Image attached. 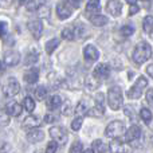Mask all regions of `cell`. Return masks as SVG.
Returning a JSON list of instances; mask_svg holds the SVG:
<instances>
[{
  "instance_id": "1",
  "label": "cell",
  "mask_w": 153,
  "mask_h": 153,
  "mask_svg": "<svg viewBox=\"0 0 153 153\" xmlns=\"http://www.w3.org/2000/svg\"><path fill=\"white\" fill-rule=\"evenodd\" d=\"M152 56V46L146 42H140L137 46L134 47L132 54L133 62L136 65H143L146 61H149Z\"/></svg>"
},
{
  "instance_id": "2",
  "label": "cell",
  "mask_w": 153,
  "mask_h": 153,
  "mask_svg": "<svg viewBox=\"0 0 153 153\" xmlns=\"http://www.w3.org/2000/svg\"><path fill=\"white\" fill-rule=\"evenodd\" d=\"M108 103L111 110H118V109L122 108V105H124V97H122V91L118 86H114L109 89Z\"/></svg>"
},
{
  "instance_id": "3",
  "label": "cell",
  "mask_w": 153,
  "mask_h": 153,
  "mask_svg": "<svg viewBox=\"0 0 153 153\" xmlns=\"http://www.w3.org/2000/svg\"><path fill=\"white\" fill-rule=\"evenodd\" d=\"M146 86H148V79L143 75L138 76L136 83L128 90V98H130V100H138V98L143 95V93H144V90L146 89Z\"/></svg>"
},
{
  "instance_id": "4",
  "label": "cell",
  "mask_w": 153,
  "mask_h": 153,
  "mask_svg": "<svg viewBox=\"0 0 153 153\" xmlns=\"http://www.w3.org/2000/svg\"><path fill=\"white\" fill-rule=\"evenodd\" d=\"M126 129H125V124L120 120L117 121H111L110 124L106 126L105 129V134L109 138H116V137H121L122 134H125Z\"/></svg>"
},
{
  "instance_id": "5",
  "label": "cell",
  "mask_w": 153,
  "mask_h": 153,
  "mask_svg": "<svg viewBox=\"0 0 153 153\" xmlns=\"http://www.w3.org/2000/svg\"><path fill=\"white\" fill-rule=\"evenodd\" d=\"M1 91H3V94L7 95V97H13V95H16L20 91V83H19L13 76H10V78H7L3 82Z\"/></svg>"
},
{
  "instance_id": "6",
  "label": "cell",
  "mask_w": 153,
  "mask_h": 153,
  "mask_svg": "<svg viewBox=\"0 0 153 153\" xmlns=\"http://www.w3.org/2000/svg\"><path fill=\"white\" fill-rule=\"evenodd\" d=\"M50 136L54 141L59 144L61 146L66 145L67 140H69V136H67V132L63 126H53L50 128Z\"/></svg>"
},
{
  "instance_id": "7",
  "label": "cell",
  "mask_w": 153,
  "mask_h": 153,
  "mask_svg": "<svg viewBox=\"0 0 153 153\" xmlns=\"http://www.w3.org/2000/svg\"><path fill=\"white\" fill-rule=\"evenodd\" d=\"M83 34V28L79 26H74V27H67L62 31V38L66 40H76L82 36Z\"/></svg>"
},
{
  "instance_id": "8",
  "label": "cell",
  "mask_w": 153,
  "mask_h": 153,
  "mask_svg": "<svg viewBox=\"0 0 153 153\" xmlns=\"http://www.w3.org/2000/svg\"><path fill=\"white\" fill-rule=\"evenodd\" d=\"M110 66L106 63H100L95 66V69L93 70V75L98 79V81H105V79L109 78L110 75Z\"/></svg>"
},
{
  "instance_id": "9",
  "label": "cell",
  "mask_w": 153,
  "mask_h": 153,
  "mask_svg": "<svg viewBox=\"0 0 153 153\" xmlns=\"http://www.w3.org/2000/svg\"><path fill=\"white\" fill-rule=\"evenodd\" d=\"M143 133H141V128L137 126V125H132L129 129L125 132V141L128 144H132V143H136L138 138H141Z\"/></svg>"
},
{
  "instance_id": "10",
  "label": "cell",
  "mask_w": 153,
  "mask_h": 153,
  "mask_svg": "<svg viewBox=\"0 0 153 153\" xmlns=\"http://www.w3.org/2000/svg\"><path fill=\"white\" fill-rule=\"evenodd\" d=\"M106 11H108L109 15L114 16V18H117V16L121 15L122 12V4L120 0H109L108 4H106Z\"/></svg>"
},
{
  "instance_id": "11",
  "label": "cell",
  "mask_w": 153,
  "mask_h": 153,
  "mask_svg": "<svg viewBox=\"0 0 153 153\" xmlns=\"http://www.w3.org/2000/svg\"><path fill=\"white\" fill-rule=\"evenodd\" d=\"M27 27H28V31L31 32L32 36H34L35 39H39L40 35H42V32H43L42 22H40L39 19H36V20H31V22H28Z\"/></svg>"
},
{
  "instance_id": "12",
  "label": "cell",
  "mask_w": 153,
  "mask_h": 153,
  "mask_svg": "<svg viewBox=\"0 0 153 153\" xmlns=\"http://www.w3.org/2000/svg\"><path fill=\"white\" fill-rule=\"evenodd\" d=\"M20 62V53L15 50H10L4 54V63L7 66H16Z\"/></svg>"
},
{
  "instance_id": "13",
  "label": "cell",
  "mask_w": 153,
  "mask_h": 153,
  "mask_svg": "<svg viewBox=\"0 0 153 153\" xmlns=\"http://www.w3.org/2000/svg\"><path fill=\"white\" fill-rule=\"evenodd\" d=\"M109 151L114 153H122V152H129L130 149L126 146V144H124V141L120 140V137H116L109 144Z\"/></svg>"
},
{
  "instance_id": "14",
  "label": "cell",
  "mask_w": 153,
  "mask_h": 153,
  "mask_svg": "<svg viewBox=\"0 0 153 153\" xmlns=\"http://www.w3.org/2000/svg\"><path fill=\"white\" fill-rule=\"evenodd\" d=\"M71 13H73L71 7L67 5L66 3H59V4L56 5V15H58V18L61 19V20L69 19L70 16H71Z\"/></svg>"
},
{
  "instance_id": "15",
  "label": "cell",
  "mask_w": 153,
  "mask_h": 153,
  "mask_svg": "<svg viewBox=\"0 0 153 153\" xmlns=\"http://www.w3.org/2000/svg\"><path fill=\"white\" fill-rule=\"evenodd\" d=\"M83 56L86 61L89 62H95L100 58V51L97 50V47L93 45H87L83 50Z\"/></svg>"
},
{
  "instance_id": "16",
  "label": "cell",
  "mask_w": 153,
  "mask_h": 153,
  "mask_svg": "<svg viewBox=\"0 0 153 153\" xmlns=\"http://www.w3.org/2000/svg\"><path fill=\"white\" fill-rule=\"evenodd\" d=\"M45 138V132L38 128H32V129H28V133H27V140L32 144H36L39 141H42Z\"/></svg>"
},
{
  "instance_id": "17",
  "label": "cell",
  "mask_w": 153,
  "mask_h": 153,
  "mask_svg": "<svg viewBox=\"0 0 153 153\" xmlns=\"http://www.w3.org/2000/svg\"><path fill=\"white\" fill-rule=\"evenodd\" d=\"M100 11H101L100 0H89V1H87V4H86V11H85V15H86L87 18H90V16L98 13Z\"/></svg>"
},
{
  "instance_id": "18",
  "label": "cell",
  "mask_w": 153,
  "mask_h": 153,
  "mask_svg": "<svg viewBox=\"0 0 153 153\" xmlns=\"http://www.w3.org/2000/svg\"><path fill=\"white\" fill-rule=\"evenodd\" d=\"M62 105H63V101H62L61 95H58V94L51 95L47 101V108L50 109L51 111H56L58 109L62 108Z\"/></svg>"
},
{
  "instance_id": "19",
  "label": "cell",
  "mask_w": 153,
  "mask_h": 153,
  "mask_svg": "<svg viewBox=\"0 0 153 153\" xmlns=\"http://www.w3.org/2000/svg\"><path fill=\"white\" fill-rule=\"evenodd\" d=\"M23 78L27 83H30V85L35 83V82L39 79V69H36V67H31V69H28L26 73H24Z\"/></svg>"
},
{
  "instance_id": "20",
  "label": "cell",
  "mask_w": 153,
  "mask_h": 153,
  "mask_svg": "<svg viewBox=\"0 0 153 153\" xmlns=\"http://www.w3.org/2000/svg\"><path fill=\"white\" fill-rule=\"evenodd\" d=\"M39 125H40V118L39 117L30 114V116H27L26 118H24L22 126H23L24 129H32V128H38Z\"/></svg>"
},
{
  "instance_id": "21",
  "label": "cell",
  "mask_w": 153,
  "mask_h": 153,
  "mask_svg": "<svg viewBox=\"0 0 153 153\" xmlns=\"http://www.w3.org/2000/svg\"><path fill=\"white\" fill-rule=\"evenodd\" d=\"M89 20L91 22L93 26H95V27H102V26H105V24H108L109 19L106 18L105 15H101V13L98 12V13H95V15L90 16Z\"/></svg>"
},
{
  "instance_id": "22",
  "label": "cell",
  "mask_w": 153,
  "mask_h": 153,
  "mask_svg": "<svg viewBox=\"0 0 153 153\" xmlns=\"http://www.w3.org/2000/svg\"><path fill=\"white\" fill-rule=\"evenodd\" d=\"M39 61V53H38L35 48H32L31 51H28L26 55V59H24V63L28 66V65H34Z\"/></svg>"
},
{
  "instance_id": "23",
  "label": "cell",
  "mask_w": 153,
  "mask_h": 153,
  "mask_svg": "<svg viewBox=\"0 0 153 153\" xmlns=\"http://www.w3.org/2000/svg\"><path fill=\"white\" fill-rule=\"evenodd\" d=\"M7 110H8V113L11 114V117H19L22 114V111H23V106L18 102H13L8 106Z\"/></svg>"
},
{
  "instance_id": "24",
  "label": "cell",
  "mask_w": 153,
  "mask_h": 153,
  "mask_svg": "<svg viewBox=\"0 0 153 153\" xmlns=\"http://www.w3.org/2000/svg\"><path fill=\"white\" fill-rule=\"evenodd\" d=\"M59 43H61V39H59V38H53V39H50L47 43H46V53H47L48 55H51V54L56 50Z\"/></svg>"
},
{
  "instance_id": "25",
  "label": "cell",
  "mask_w": 153,
  "mask_h": 153,
  "mask_svg": "<svg viewBox=\"0 0 153 153\" xmlns=\"http://www.w3.org/2000/svg\"><path fill=\"white\" fill-rule=\"evenodd\" d=\"M143 30L146 34H152L153 32V16L148 15L144 18L143 20Z\"/></svg>"
},
{
  "instance_id": "26",
  "label": "cell",
  "mask_w": 153,
  "mask_h": 153,
  "mask_svg": "<svg viewBox=\"0 0 153 153\" xmlns=\"http://www.w3.org/2000/svg\"><path fill=\"white\" fill-rule=\"evenodd\" d=\"M87 111H89V108H87L86 101H79L78 105L75 106L74 113L76 116H83V114H87Z\"/></svg>"
},
{
  "instance_id": "27",
  "label": "cell",
  "mask_w": 153,
  "mask_h": 153,
  "mask_svg": "<svg viewBox=\"0 0 153 153\" xmlns=\"http://www.w3.org/2000/svg\"><path fill=\"white\" fill-rule=\"evenodd\" d=\"M140 117H141V120H143L145 124H151L152 120H153L152 111L149 110V109H146V108H143L140 110Z\"/></svg>"
},
{
  "instance_id": "28",
  "label": "cell",
  "mask_w": 153,
  "mask_h": 153,
  "mask_svg": "<svg viewBox=\"0 0 153 153\" xmlns=\"http://www.w3.org/2000/svg\"><path fill=\"white\" fill-rule=\"evenodd\" d=\"M11 122V114L8 110H0V126H8Z\"/></svg>"
},
{
  "instance_id": "29",
  "label": "cell",
  "mask_w": 153,
  "mask_h": 153,
  "mask_svg": "<svg viewBox=\"0 0 153 153\" xmlns=\"http://www.w3.org/2000/svg\"><path fill=\"white\" fill-rule=\"evenodd\" d=\"M91 148H93V152H94V153H102V152L109 151V149L105 148V144H103L102 140H95V141H93Z\"/></svg>"
},
{
  "instance_id": "30",
  "label": "cell",
  "mask_w": 153,
  "mask_h": 153,
  "mask_svg": "<svg viewBox=\"0 0 153 153\" xmlns=\"http://www.w3.org/2000/svg\"><path fill=\"white\" fill-rule=\"evenodd\" d=\"M34 95L36 100H45L46 97H47V89H46L45 86H38L34 89Z\"/></svg>"
},
{
  "instance_id": "31",
  "label": "cell",
  "mask_w": 153,
  "mask_h": 153,
  "mask_svg": "<svg viewBox=\"0 0 153 153\" xmlns=\"http://www.w3.org/2000/svg\"><path fill=\"white\" fill-rule=\"evenodd\" d=\"M50 12H51L50 7L46 4H42L38 7V13H39V18H42V19H47L50 16Z\"/></svg>"
},
{
  "instance_id": "32",
  "label": "cell",
  "mask_w": 153,
  "mask_h": 153,
  "mask_svg": "<svg viewBox=\"0 0 153 153\" xmlns=\"http://www.w3.org/2000/svg\"><path fill=\"white\" fill-rule=\"evenodd\" d=\"M23 106H24V109H26L28 113H31V111L35 110V101L32 100L31 97H26L24 98V101H23Z\"/></svg>"
},
{
  "instance_id": "33",
  "label": "cell",
  "mask_w": 153,
  "mask_h": 153,
  "mask_svg": "<svg viewBox=\"0 0 153 153\" xmlns=\"http://www.w3.org/2000/svg\"><path fill=\"white\" fill-rule=\"evenodd\" d=\"M95 106L105 111V97H103L102 93H98V94L95 95Z\"/></svg>"
},
{
  "instance_id": "34",
  "label": "cell",
  "mask_w": 153,
  "mask_h": 153,
  "mask_svg": "<svg viewBox=\"0 0 153 153\" xmlns=\"http://www.w3.org/2000/svg\"><path fill=\"white\" fill-rule=\"evenodd\" d=\"M103 114H105V111L101 110V109H98L97 106H94V108L89 109V111H87V116H90V117H95V118H100V117H102Z\"/></svg>"
},
{
  "instance_id": "35",
  "label": "cell",
  "mask_w": 153,
  "mask_h": 153,
  "mask_svg": "<svg viewBox=\"0 0 153 153\" xmlns=\"http://www.w3.org/2000/svg\"><path fill=\"white\" fill-rule=\"evenodd\" d=\"M121 34H122V36H125V38L132 36V35L134 34V27L130 26V24H126V26H124L121 28Z\"/></svg>"
},
{
  "instance_id": "36",
  "label": "cell",
  "mask_w": 153,
  "mask_h": 153,
  "mask_svg": "<svg viewBox=\"0 0 153 153\" xmlns=\"http://www.w3.org/2000/svg\"><path fill=\"white\" fill-rule=\"evenodd\" d=\"M82 122H83V118H82V116L75 117V118L73 120V122H71V129L73 130H79L82 128Z\"/></svg>"
},
{
  "instance_id": "37",
  "label": "cell",
  "mask_w": 153,
  "mask_h": 153,
  "mask_svg": "<svg viewBox=\"0 0 153 153\" xmlns=\"http://www.w3.org/2000/svg\"><path fill=\"white\" fill-rule=\"evenodd\" d=\"M83 151H85V149H83V144H81L79 141H75V143L71 145V148H70V152H71V153H81Z\"/></svg>"
},
{
  "instance_id": "38",
  "label": "cell",
  "mask_w": 153,
  "mask_h": 153,
  "mask_svg": "<svg viewBox=\"0 0 153 153\" xmlns=\"http://www.w3.org/2000/svg\"><path fill=\"white\" fill-rule=\"evenodd\" d=\"M58 146H59V144L56 143V141H50L48 143V145H47V148H46V152L47 153H55L56 151H58Z\"/></svg>"
},
{
  "instance_id": "39",
  "label": "cell",
  "mask_w": 153,
  "mask_h": 153,
  "mask_svg": "<svg viewBox=\"0 0 153 153\" xmlns=\"http://www.w3.org/2000/svg\"><path fill=\"white\" fill-rule=\"evenodd\" d=\"M56 121H58V116H54L53 113L46 114L45 116V122L46 124H53V122H56Z\"/></svg>"
},
{
  "instance_id": "40",
  "label": "cell",
  "mask_w": 153,
  "mask_h": 153,
  "mask_svg": "<svg viewBox=\"0 0 153 153\" xmlns=\"http://www.w3.org/2000/svg\"><path fill=\"white\" fill-rule=\"evenodd\" d=\"M26 8H27L28 11H35V10H38L36 1H35V0H28V1L26 3Z\"/></svg>"
},
{
  "instance_id": "41",
  "label": "cell",
  "mask_w": 153,
  "mask_h": 153,
  "mask_svg": "<svg viewBox=\"0 0 153 153\" xmlns=\"http://www.w3.org/2000/svg\"><path fill=\"white\" fill-rule=\"evenodd\" d=\"M146 102H148V105L153 109V89H149L148 91H146Z\"/></svg>"
},
{
  "instance_id": "42",
  "label": "cell",
  "mask_w": 153,
  "mask_h": 153,
  "mask_svg": "<svg viewBox=\"0 0 153 153\" xmlns=\"http://www.w3.org/2000/svg\"><path fill=\"white\" fill-rule=\"evenodd\" d=\"M138 11H140V7L137 5V3L136 4H130V8H129V15L133 16L134 13H137Z\"/></svg>"
},
{
  "instance_id": "43",
  "label": "cell",
  "mask_w": 153,
  "mask_h": 153,
  "mask_svg": "<svg viewBox=\"0 0 153 153\" xmlns=\"http://www.w3.org/2000/svg\"><path fill=\"white\" fill-rule=\"evenodd\" d=\"M67 3H69L71 7H74V8H79V5H81V1L82 0H66Z\"/></svg>"
},
{
  "instance_id": "44",
  "label": "cell",
  "mask_w": 153,
  "mask_h": 153,
  "mask_svg": "<svg viewBox=\"0 0 153 153\" xmlns=\"http://www.w3.org/2000/svg\"><path fill=\"white\" fill-rule=\"evenodd\" d=\"M0 3H1L3 7H10V5L13 3V0H0Z\"/></svg>"
},
{
  "instance_id": "45",
  "label": "cell",
  "mask_w": 153,
  "mask_h": 153,
  "mask_svg": "<svg viewBox=\"0 0 153 153\" xmlns=\"http://www.w3.org/2000/svg\"><path fill=\"white\" fill-rule=\"evenodd\" d=\"M146 73H148V75L151 76V78H153V63L146 67Z\"/></svg>"
},
{
  "instance_id": "46",
  "label": "cell",
  "mask_w": 153,
  "mask_h": 153,
  "mask_svg": "<svg viewBox=\"0 0 153 153\" xmlns=\"http://www.w3.org/2000/svg\"><path fill=\"white\" fill-rule=\"evenodd\" d=\"M5 26H7L5 23L0 22V35H3V32H4V30H5Z\"/></svg>"
},
{
  "instance_id": "47",
  "label": "cell",
  "mask_w": 153,
  "mask_h": 153,
  "mask_svg": "<svg viewBox=\"0 0 153 153\" xmlns=\"http://www.w3.org/2000/svg\"><path fill=\"white\" fill-rule=\"evenodd\" d=\"M4 62H0V74H1L3 71H4Z\"/></svg>"
},
{
  "instance_id": "48",
  "label": "cell",
  "mask_w": 153,
  "mask_h": 153,
  "mask_svg": "<svg viewBox=\"0 0 153 153\" xmlns=\"http://www.w3.org/2000/svg\"><path fill=\"white\" fill-rule=\"evenodd\" d=\"M126 3H128V4H136V3H137V0H126Z\"/></svg>"
},
{
  "instance_id": "49",
  "label": "cell",
  "mask_w": 153,
  "mask_h": 153,
  "mask_svg": "<svg viewBox=\"0 0 153 153\" xmlns=\"http://www.w3.org/2000/svg\"><path fill=\"white\" fill-rule=\"evenodd\" d=\"M28 0H19V3H22V4H24V3H27Z\"/></svg>"
}]
</instances>
